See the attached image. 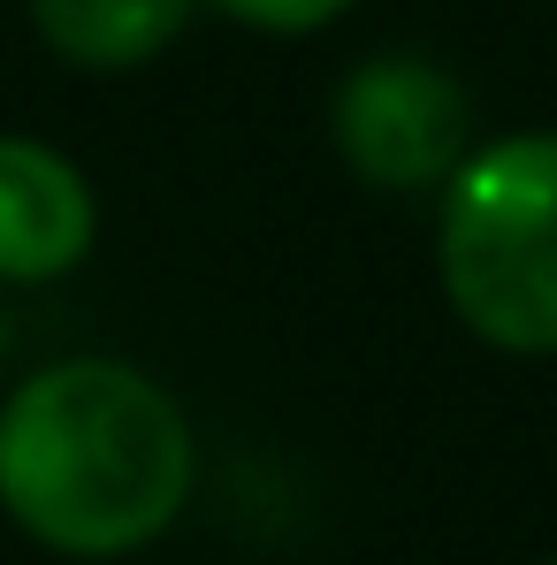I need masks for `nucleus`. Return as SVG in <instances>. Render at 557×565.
Instances as JSON below:
<instances>
[{"instance_id":"f257e3e1","label":"nucleus","mask_w":557,"mask_h":565,"mask_svg":"<svg viewBox=\"0 0 557 565\" xmlns=\"http://www.w3.org/2000/svg\"><path fill=\"white\" fill-rule=\"evenodd\" d=\"M184 405L122 360H54L0 405V512L54 558L153 551L191 504Z\"/></svg>"},{"instance_id":"f03ea898","label":"nucleus","mask_w":557,"mask_h":565,"mask_svg":"<svg viewBox=\"0 0 557 565\" xmlns=\"http://www.w3.org/2000/svg\"><path fill=\"white\" fill-rule=\"evenodd\" d=\"M436 276L489 352H557V130H504L465 153L436 214Z\"/></svg>"},{"instance_id":"7ed1b4c3","label":"nucleus","mask_w":557,"mask_h":565,"mask_svg":"<svg viewBox=\"0 0 557 565\" xmlns=\"http://www.w3.org/2000/svg\"><path fill=\"white\" fill-rule=\"evenodd\" d=\"M473 93L428 54H367L329 99V138L367 191H443L465 169Z\"/></svg>"},{"instance_id":"20e7f679","label":"nucleus","mask_w":557,"mask_h":565,"mask_svg":"<svg viewBox=\"0 0 557 565\" xmlns=\"http://www.w3.org/2000/svg\"><path fill=\"white\" fill-rule=\"evenodd\" d=\"M99 237L85 169L23 130H0V282H62Z\"/></svg>"},{"instance_id":"39448f33","label":"nucleus","mask_w":557,"mask_h":565,"mask_svg":"<svg viewBox=\"0 0 557 565\" xmlns=\"http://www.w3.org/2000/svg\"><path fill=\"white\" fill-rule=\"evenodd\" d=\"M206 0H31V31L54 62L85 77H122L161 62Z\"/></svg>"},{"instance_id":"423d86ee","label":"nucleus","mask_w":557,"mask_h":565,"mask_svg":"<svg viewBox=\"0 0 557 565\" xmlns=\"http://www.w3.org/2000/svg\"><path fill=\"white\" fill-rule=\"evenodd\" d=\"M206 8L245 31H268V39H306V31H329L336 15H352L360 0H206Z\"/></svg>"},{"instance_id":"0eeeda50","label":"nucleus","mask_w":557,"mask_h":565,"mask_svg":"<svg viewBox=\"0 0 557 565\" xmlns=\"http://www.w3.org/2000/svg\"><path fill=\"white\" fill-rule=\"evenodd\" d=\"M550 565H557V558H550Z\"/></svg>"}]
</instances>
